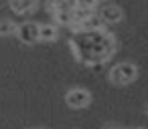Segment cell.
<instances>
[{
  "instance_id": "cell-11",
  "label": "cell",
  "mask_w": 148,
  "mask_h": 129,
  "mask_svg": "<svg viewBox=\"0 0 148 129\" xmlns=\"http://www.w3.org/2000/svg\"><path fill=\"white\" fill-rule=\"evenodd\" d=\"M55 20L59 22V24H69L71 26V20H73V16H71V12H65V10H59V12H55Z\"/></svg>"
},
{
  "instance_id": "cell-13",
  "label": "cell",
  "mask_w": 148,
  "mask_h": 129,
  "mask_svg": "<svg viewBox=\"0 0 148 129\" xmlns=\"http://www.w3.org/2000/svg\"><path fill=\"white\" fill-rule=\"evenodd\" d=\"M97 2H99V0H97Z\"/></svg>"
},
{
  "instance_id": "cell-4",
  "label": "cell",
  "mask_w": 148,
  "mask_h": 129,
  "mask_svg": "<svg viewBox=\"0 0 148 129\" xmlns=\"http://www.w3.org/2000/svg\"><path fill=\"white\" fill-rule=\"evenodd\" d=\"M65 101H67V105L73 107V109H81V107H87V105H89L91 97H89V93H87L85 89H71V91L67 93Z\"/></svg>"
},
{
  "instance_id": "cell-9",
  "label": "cell",
  "mask_w": 148,
  "mask_h": 129,
  "mask_svg": "<svg viewBox=\"0 0 148 129\" xmlns=\"http://www.w3.org/2000/svg\"><path fill=\"white\" fill-rule=\"evenodd\" d=\"M75 6H77V2H75V0H53V2L49 4V8H53V12H59V10L71 12Z\"/></svg>"
},
{
  "instance_id": "cell-8",
  "label": "cell",
  "mask_w": 148,
  "mask_h": 129,
  "mask_svg": "<svg viewBox=\"0 0 148 129\" xmlns=\"http://www.w3.org/2000/svg\"><path fill=\"white\" fill-rule=\"evenodd\" d=\"M57 38V28L53 24H39V41L51 43Z\"/></svg>"
},
{
  "instance_id": "cell-6",
  "label": "cell",
  "mask_w": 148,
  "mask_h": 129,
  "mask_svg": "<svg viewBox=\"0 0 148 129\" xmlns=\"http://www.w3.org/2000/svg\"><path fill=\"white\" fill-rule=\"evenodd\" d=\"M101 26H103L101 18H99L97 14H89L87 18H83V20L79 22L77 28H81V30H101Z\"/></svg>"
},
{
  "instance_id": "cell-7",
  "label": "cell",
  "mask_w": 148,
  "mask_h": 129,
  "mask_svg": "<svg viewBox=\"0 0 148 129\" xmlns=\"http://www.w3.org/2000/svg\"><path fill=\"white\" fill-rule=\"evenodd\" d=\"M35 6H37V0H10V8L18 14L31 12Z\"/></svg>"
},
{
  "instance_id": "cell-3",
  "label": "cell",
  "mask_w": 148,
  "mask_h": 129,
  "mask_svg": "<svg viewBox=\"0 0 148 129\" xmlns=\"http://www.w3.org/2000/svg\"><path fill=\"white\" fill-rule=\"evenodd\" d=\"M14 34L18 36L21 43L33 45V43L39 41V24H35V22H23L21 26H16V32Z\"/></svg>"
},
{
  "instance_id": "cell-1",
  "label": "cell",
  "mask_w": 148,
  "mask_h": 129,
  "mask_svg": "<svg viewBox=\"0 0 148 129\" xmlns=\"http://www.w3.org/2000/svg\"><path fill=\"white\" fill-rule=\"evenodd\" d=\"M73 51L83 63L93 65L106 61L114 53V41L106 30H83V34L73 41Z\"/></svg>"
},
{
  "instance_id": "cell-10",
  "label": "cell",
  "mask_w": 148,
  "mask_h": 129,
  "mask_svg": "<svg viewBox=\"0 0 148 129\" xmlns=\"http://www.w3.org/2000/svg\"><path fill=\"white\" fill-rule=\"evenodd\" d=\"M16 32V24L10 20H2L0 22V36H10Z\"/></svg>"
},
{
  "instance_id": "cell-12",
  "label": "cell",
  "mask_w": 148,
  "mask_h": 129,
  "mask_svg": "<svg viewBox=\"0 0 148 129\" xmlns=\"http://www.w3.org/2000/svg\"><path fill=\"white\" fill-rule=\"evenodd\" d=\"M77 8H87V10H95L97 6V0H75Z\"/></svg>"
},
{
  "instance_id": "cell-2",
  "label": "cell",
  "mask_w": 148,
  "mask_h": 129,
  "mask_svg": "<svg viewBox=\"0 0 148 129\" xmlns=\"http://www.w3.org/2000/svg\"><path fill=\"white\" fill-rule=\"evenodd\" d=\"M136 75H138V71H136V67H134L132 63H120V65H116V67L110 71V79H112L114 83H118V85H128V83H132V81L136 79Z\"/></svg>"
},
{
  "instance_id": "cell-5",
  "label": "cell",
  "mask_w": 148,
  "mask_h": 129,
  "mask_svg": "<svg viewBox=\"0 0 148 129\" xmlns=\"http://www.w3.org/2000/svg\"><path fill=\"white\" fill-rule=\"evenodd\" d=\"M99 18H101V22L106 24H112V22H118L120 18H122V10L118 8V6H114V4H108V6H101V10H99V14H97Z\"/></svg>"
}]
</instances>
